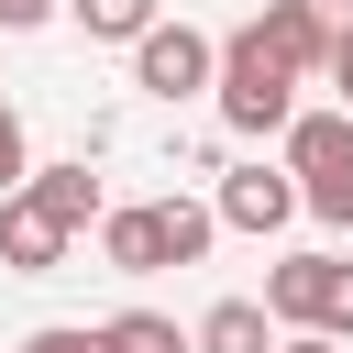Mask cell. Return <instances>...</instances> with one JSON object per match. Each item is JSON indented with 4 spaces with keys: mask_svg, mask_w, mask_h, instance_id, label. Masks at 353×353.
<instances>
[{
    "mask_svg": "<svg viewBox=\"0 0 353 353\" xmlns=\"http://www.w3.org/2000/svg\"><path fill=\"white\" fill-rule=\"evenodd\" d=\"M221 243V221L199 199H143V210H99V265L110 276H165V265H199Z\"/></svg>",
    "mask_w": 353,
    "mask_h": 353,
    "instance_id": "obj_1",
    "label": "cell"
},
{
    "mask_svg": "<svg viewBox=\"0 0 353 353\" xmlns=\"http://www.w3.org/2000/svg\"><path fill=\"white\" fill-rule=\"evenodd\" d=\"M287 176H298V210L353 232V110H298L287 121Z\"/></svg>",
    "mask_w": 353,
    "mask_h": 353,
    "instance_id": "obj_2",
    "label": "cell"
},
{
    "mask_svg": "<svg viewBox=\"0 0 353 353\" xmlns=\"http://www.w3.org/2000/svg\"><path fill=\"white\" fill-rule=\"evenodd\" d=\"M210 99H221L232 132H287V121H298V77H287L254 33H232V44L210 55Z\"/></svg>",
    "mask_w": 353,
    "mask_h": 353,
    "instance_id": "obj_3",
    "label": "cell"
},
{
    "mask_svg": "<svg viewBox=\"0 0 353 353\" xmlns=\"http://www.w3.org/2000/svg\"><path fill=\"white\" fill-rule=\"evenodd\" d=\"M265 320H276V331H331V342H353V265H342V254H287V265L265 276Z\"/></svg>",
    "mask_w": 353,
    "mask_h": 353,
    "instance_id": "obj_4",
    "label": "cell"
},
{
    "mask_svg": "<svg viewBox=\"0 0 353 353\" xmlns=\"http://www.w3.org/2000/svg\"><path fill=\"white\" fill-rule=\"evenodd\" d=\"M210 33L199 22H154V33H132V77L154 88V99H188V88H210Z\"/></svg>",
    "mask_w": 353,
    "mask_h": 353,
    "instance_id": "obj_5",
    "label": "cell"
},
{
    "mask_svg": "<svg viewBox=\"0 0 353 353\" xmlns=\"http://www.w3.org/2000/svg\"><path fill=\"white\" fill-rule=\"evenodd\" d=\"M210 221H221V232H287V221H298V176H287V165H243V176H221Z\"/></svg>",
    "mask_w": 353,
    "mask_h": 353,
    "instance_id": "obj_6",
    "label": "cell"
},
{
    "mask_svg": "<svg viewBox=\"0 0 353 353\" xmlns=\"http://www.w3.org/2000/svg\"><path fill=\"white\" fill-rule=\"evenodd\" d=\"M66 243H77V232H66L55 210H33L22 188L0 199V265H11V276H55V265H66Z\"/></svg>",
    "mask_w": 353,
    "mask_h": 353,
    "instance_id": "obj_7",
    "label": "cell"
},
{
    "mask_svg": "<svg viewBox=\"0 0 353 353\" xmlns=\"http://www.w3.org/2000/svg\"><path fill=\"white\" fill-rule=\"evenodd\" d=\"M243 33H254V44H265V55L287 66V77H309V66H331V22H320L309 0H265V11L243 22Z\"/></svg>",
    "mask_w": 353,
    "mask_h": 353,
    "instance_id": "obj_8",
    "label": "cell"
},
{
    "mask_svg": "<svg viewBox=\"0 0 353 353\" xmlns=\"http://www.w3.org/2000/svg\"><path fill=\"white\" fill-rule=\"evenodd\" d=\"M188 353H276V320H265V298H210V320L188 331Z\"/></svg>",
    "mask_w": 353,
    "mask_h": 353,
    "instance_id": "obj_9",
    "label": "cell"
},
{
    "mask_svg": "<svg viewBox=\"0 0 353 353\" xmlns=\"http://www.w3.org/2000/svg\"><path fill=\"white\" fill-rule=\"evenodd\" d=\"M22 199H33V210H55L66 232H88V221H99V176H88V165H33V176H22Z\"/></svg>",
    "mask_w": 353,
    "mask_h": 353,
    "instance_id": "obj_10",
    "label": "cell"
},
{
    "mask_svg": "<svg viewBox=\"0 0 353 353\" xmlns=\"http://www.w3.org/2000/svg\"><path fill=\"white\" fill-rule=\"evenodd\" d=\"M99 353H188V331L154 309H121V320H99Z\"/></svg>",
    "mask_w": 353,
    "mask_h": 353,
    "instance_id": "obj_11",
    "label": "cell"
},
{
    "mask_svg": "<svg viewBox=\"0 0 353 353\" xmlns=\"http://www.w3.org/2000/svg\"><path fill=\"white\" fill-rule=\"evenodd\" d=\"M66 11H77V22L99 33V44H132V33H154V22H165L154 0H66Z\"/></svg>",
    "mask_w": 353,
    "mask_h": 353,
    "instance_id": "obj_12",
    "label": "cell"
},
{
    "mask_svg": "<svg viewBox=\"0 0 353 353\" xmlns=\"http://www.w3.org/2000/svg\"><path fill=\"white\" fill-rule=\"evenodd\" d=\"M22 176H33V143H22V110H11V99H0V199H11V188H22Z\"/></svg>",
    "mask_w": 353,
    "mask_h": 353,
    "instance_id": "obj_13",
    "label": "cell"
},
{
    "mask_svg": "<svg viewBox=\"0 0 353 353\" xmlns=\"http://www.w3.org/2000/svg\"><path fill=\"white\" fill-rule=\"evenodd\" d=\"M22 353H99V331H88V320H44Z\"/></svg>",
    "mask_w": 353,
    "mask_h": 353,
    "instance_id": "obj_14",
    "label": "cell"
},
{
    "mask_svg": "<svg viewBox=\"0 0 353 353\" xmlns=\"http://www.w3.org/2000/svg\"><path fill=\"white\" fill-rule=\"evenodd\" d=\"M331 88H342V110H353V33H331V66H320Z\"/></svg>",
    "mask_w": 353,
    "mask_h": 353,
    "instance_id": "obj_15",
    "label": "cell"
},
{
    "mask_svg": "<svg viewBox=\"0 0 353 353\" xmlns=\"http://www.w3.org/2000/svg\"><path fill=\"white\" fill-rule=\"evenodd\" d=\"M44 11H55V0H0V33H33Z\"/></svg>",
    "mask_w": 353,
    "mask_h": 353,
    "instance_id": "obj_16",
    "label": "cell"
},
{
    "mask_svg": "<svg viewBox=\"0 0 353 353\" xmlns=\"http://www.w3.org/2000/svg\"><path fill=\"white\" fill-rule=\"evenodd\" d=\"M276 353H342L331 331H276Z\"/></svg>",
    "mask_w": 353,
    "mask_h": 353,
    "instance_id": "obj_17",
    "label": "cell"
}]
</instances>
